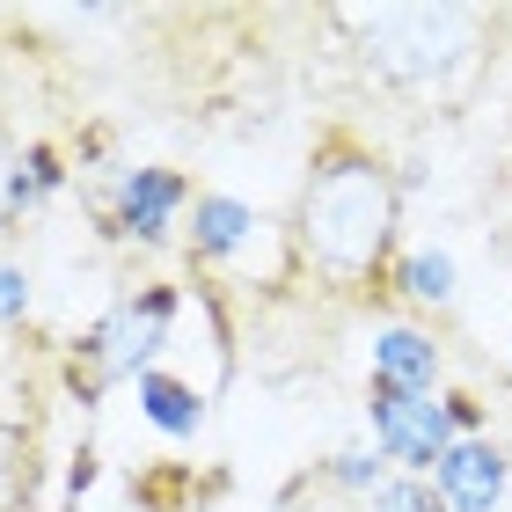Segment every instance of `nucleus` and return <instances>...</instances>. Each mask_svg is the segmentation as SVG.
Returning <instances> with one entry per match:
<instances>
[{
  "instance_id": "f257e3e1",
  "label": "nucleus",
  "mask_w": 512,
  "mask_h": 512,
  "mask_svg": "<svg viewBox=\"0 0 512 512\" xmlns=\"http://www.w3.org/2000/svg\"><path fill=\"white\" fill-rule=\"evenodd\" d=\"M286 242H293V264L308 286L337 293V300L388 293V264L403 256V191H395V161L359 125L315 132Z\"/></svg>"
},
{
  "instance_id": "f03ea898",
  "label": "nucleus",
  "mask_w": 512,
  "mask_h": 512,
  "mask_svg": "<svg viewBox=\"0 0 512 512\" xmlns=\"http://www.w3.org/2000/svg\"><path fill=\"white\" fill-rule=\"evenodd\" d=\"M322 22L352 37L359 66L388 96L410 103H461L491 66V15L454 0H374V8H330Z\"/></svg>"
},
{
  "instance_id": "7ed1b4c3",
  "label": "nucleus",
  "mask_w": 512,
  "mask_h": 512,
  "mask_svg": "<svg viewBox=\"0 0 512 512\" xmlns=\"http://www.w3.org/2000/svg\"><path fill=\"white\" fill-rule=\"evenodd\" d=\"M176 322H183V278H139V286H125L96 322H88V330L66 337V352H59L66 403L103 410L110 388H132L139 374L169 366Z\"/></svg>"
},
{
  "instance_id": "20e7f679",
  "label": "nucleus",
  "mask_w": 512,
  "mask_h": 512,
  "mask_svg": "<svg viewBox=\"0 0 512 512\" xmlns=\"http://www.w3.org/2000/svg\"><path fill=\"white\" fill-rule=\"evenodd\" d=\"M198 183L176 169V161H132V169H110L103 198H96V235L118 242L132 256H161L183 242V213H191Z\"/></svg>"
},
{
  "instance_id": "39448f33",
  "label": "nucleus",
  "mask_w": 512,
  "mask_h": 512,
  "mask_svg": "<svg viewBox=\"0 0 512 512\" xmlns=\"http://www.w3.org/2000/svg\"><path fill=\"white\" fill-rule=\"evenodd\" d=\"M366 447H374L395 476H432L439 454L454 447V417H447V388L439 395H403V388H374L366 381Z\"/></svg>"
},
{
  "instance_id": "423d86ee",
  "label": "nucleus",
  "mask_w": 512,
  "mask_h": 512,
  "mask_svg": "<svg viewBox=\"0 0 512 512\" xmlns=\"http://www.w3.org/2000/svg\"><path fill=\"white\" fill-rule=\"evenodd\" d=\"M264 242H286V227H271L249 198L235 191H198L191 213H183V264L198 278H220V271H249Z\"/></svg>"
},
{
  "instance_id": "0eeeda50",
  "label": "nucleus",
  "mask_w": 512,
  "mask_h": 512,
  "mask_svg": "<svg viewBox=\"0 0 512 512\" xmlns=\"http://www.w3.org/2000/svg\"><path fill=\"white\" fill-rule=\"evenodd\" d=\"M366 381L374 388H403V395H439L447 388V344H439L432 322H374V344H366Z\"/></svg>"
},
{
  "instance_id": "6e6552de",
  "label": "nucleus",
  "mask_w": 512,
  "mask_h": 512,
  "mask_svg": "<svg viewBox=\"0 0 512 512\" xmlns=\"http://www.w3.org/2000/svg\"><path fill=\"white\" fill-rule=\"evenodd\" d=\"M432 491L447 498V512H498L512 498V454L498 432H469L439 454L432 469Z\"/></svg>"
},
{
  "instance_id": "1a4fd4ad",
  "label": "nucleus",
  "mask_w": 512,
  "mask_h": 512,
  "mask_svg": "<svg viewBox=\"0 0 512 512\" xmlns=\"http://www.w3.org/2000/svg\"><path fill=\"white\" fill-rule=\"evenodd\" d=\"M388 300H403L410 322L454 315V308H461V264H454V249H439V242H403V256L388 264Z\"/></svg>"
},
{
  "instance_id": "9d476101",
  "label": "nucleus",
  "mask_w": 512,
  "mask_h": 512,
  "mask_svg": "<svg viewBox=\"0 0 512 512\" xmlns=\"http://www.w3.org/2000/svg\"><path fill=\"white\" fill-rule=\"evenodd\" d=\"M132 395H139V417H147L161 439H176V447L205 439V425H213V395H205L191 374H176V366H154V374H139Z\"/></svg>"
},
{
  "instance_id": "9b49d317",
  "label": "nucleus",
  "mask_w": 512,
  "mask_h": 512,
  "mask_svg": "<svg viewBox=\"0 0 512 512\" xmlns=\"http://www.w3.org/2000/svg\"><path fill=\"white\" fill-rule=\"evenodd\" d=\"M74 154L59 147V139H22V154H15V176H8V220L22 227V220H44L52 205L74 191Z\"/></svg>"
},
{
  "instance_id": "f8f14e48",
  "label": "nucleus",
  "mask_w": 512,
  "mask_h": 512,
  "mask_svg": "<svg viewBox=\"0 0 512 512\" xmlns=\"http://www.w3.org/2000/svg\"><path fill=\"white\" fill-rule=\"evenodd\" d=\"M37 425H22V417L0 410V512H30L37 505Z\"/></svg>"
},
{
  "instance_id": "ddd939ff",
  "label": "nucleus",
  "mask_w": 512,
  "mask_h": 512,
  "mask_svg": "<svg viewBox=\"0 0 512 512\" xmlns=\"http://www.w3.org/2000/svg\"><path fill=\"white\" fill-rule=\"evenodd\" d=\"M388 476H395V469H388L374 447H337V454L315 461V483H322V491H337V498H352V505H366Z\"/></svg>"
},
{
  "instance_id": "4468645a",
  "label": "nucleus",
  "mask_w": 512,
  "mask_h": 512,
  "mask_svg": "<svg viewBox=\"0 0 512 512\" xmlns=\"http://www.w3.org/2000/svg\"><path fill=\"white\" fill-rule=\"evenodd\" d=\"M359 512H447V498L432 491V476H388Z\"/></svg>"
},
{
  "instance_id": "2eb2a0df",
  "label": "nucleus",
  "mask_w": 512,
  "mask_h": 512,
  "mask_svg": "<svg viewBox=\"0 0 512 512\" xmlns=\"http://www.w3.org/2000/svg\"><path fill=\"white\" fill-rule=\"evenodd\" d=\"M30 315H37V278H30V264H0V337L30 330Z\"/></svg>"
},
{
  "instance_id": "dca6fc26",
  "label": "nucleus",
  "mask_w": 512,
  "mask_h": 512,
  "mask_svg": "<svg viewBox=\"0 0 512 512\" xmlns=\"http://www.w3.org/2000/svg\"><path fill=\"white\" fill-rule=\"evenodd\" d=\"M447 417H454L461 439H469V432H491V403H483L476 388H447Z\"/></svg>"
},
{
  "instance_id": "f3484780",
  "label": "nucleus",
  "mask_w": 512,
  "mask_h": 512,
  "mask_svg": "<svg viewBox=\"0 0 512 512\" xmlns=\"http://www.w3.org/2000/svg\"><path fill=\"white\" fill-rule=\"evenodd\" d=\"M15 154H22V139L8 132V118H0V242L15 235V220H8V176H15Z\"/></svg>"
},
{
  "instance_id": "a211bd4d",
  "label": "nucleus",
  "mask_w": 512,
  "mask_h": 512,
  "mask_svg": "<svg viewBox=\"0 0 512 512\" xmlns=\"http://www.w3.org/2000/svg\"><path fill=\"white\" fill-rule=\"evenodd\" d=\"M498 249H505V264H512V227H505V235H498Z\"/></svg>"
},
{
  "instance_id": "6ab92c4d",
  "label": "nucleus",
  "mask_w": 512,
  "mask_h": 512,
  "mask_svg": "<svg viewBox=\"0 0 512 512\" xmlns=\"http://www.w3.org/2000/svg\"><path fill=\"white\" fill-rule=\"evenodd\" d=\"M505 454H512V439H505Z\"/></svg>"
}]
</instances>
